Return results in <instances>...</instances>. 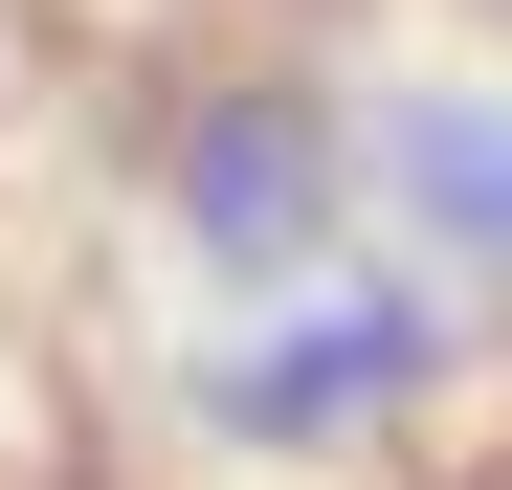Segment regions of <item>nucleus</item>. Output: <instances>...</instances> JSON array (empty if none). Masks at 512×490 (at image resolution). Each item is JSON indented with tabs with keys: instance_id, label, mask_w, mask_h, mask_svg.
Wrapping results in <instances>:
<instances>
[{
	"instance_id": "obj_1",
	"label": "nucleus",
	"mask_w": 512,
	"mask_h": 490,
	"mask_svg": "<svg viewBox=\"0 0 512 490\" xmlns=\"http://www.w3.org/2000/svg\"><path fill=\"white\" fill-rule=\"evenodd\" d=\"M156 223H179V268L223 290H312L334 245H357V112H312V90H201L179 134H156Z\"/></svg>"
},
{
	"instance_id": "obj_2",
	"label": "nucleus",
	"mask_w": 512,
	"mask_h": 490,
	"mask_svg": "<svg viewBox=\"0 0 512 490\" xmlns=\"http://www.w3.org/2000/svg\"><path fill=\"white\" fill-rule=\"evenodd\" d=\"M423 379H446V290H401V268H312L268 335L223 357V446H357V424H401Z\"/></svg>"
},
{
	"instance_id": "obj_3",
	"label": "nucleus",
	"mask_w": 512,
	"mask_h": 490,
	"mask_svg": "<svg viewBox=\"0 0 512 490\" xmlns=\"http://www.w3.org/2000/svg\"><path fill=\"white\" fill-rule=\"evenodd\" d=\"M357 179H379V223H401L446 290H512V90H490V67L357 90Z\"/></svg>"
}]
</instances>
